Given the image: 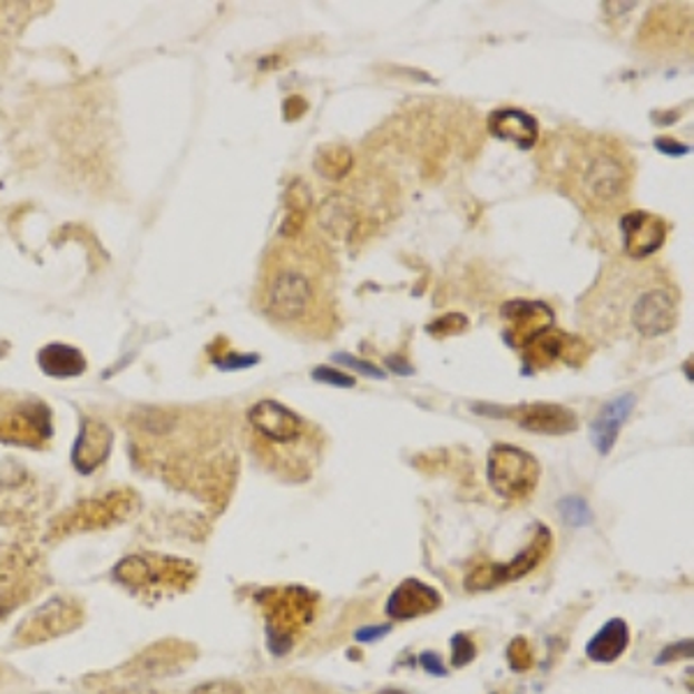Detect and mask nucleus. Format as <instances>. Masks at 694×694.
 <instances>
[{"label": "nucleus", "mask_w": 694, "mask_h": 694, "mask_svg": "<svg viewBox=\"0 0 694 694\" xmlns=\"http://www.w3.org/2000/svg\"><path fill=\"white\" fill-rule=\"evenodd\" d=\"M549 551H551V532L545 526H537L532 541L521 551V556H517L515 560H509V563H502V565L491 563V565L475 567L466 579V586L470 590H491V588L502 586L507 581L524 579L541 560L549 556Z\"/></svg>", "instance_id": "obj_6"}, {"label": "nucleus", "mask_w": 694, "mask_h": 694, "mask_svg": "<svg viewBox=\"0 0 694 694\" xmlns=\"http://www.w3.org/2000/svg\"><path fill=\"white\" fill-rule=\"evenodd\" d=\"M500 315L507 322V341L517 348L532 345L556 322L554 311L547 304H541V301H509V304L502 306Z\"/></svg>", "instance_id": "obj_8"}, {"label": "nucleus", "mask_w": 694, "mask_h": 694, "mask_svg": "<svg viewBox=\"0 0 694 694\" xmlns=\"http://www.w3.org/2000/svg\"><path fill=\"white\" fill-rule=\"evenodd\" d=\"M623 246L629 260H644L667 241V223L648 211H632L620 221Z\"/></svg>", "instance_id": "obj_9"}, {"label": "nucleus", "mask_w": 694, "mask_h": 694, "mask_svg": "<svg viewBox=\"0 0 694 694\" xmlns=\"http://www.w3.org/2000/svg\"><path fill=\"white\" fill-rule=\"evenodd\" d=\"M264 597V612L268 620V648L274 655H285L294 644V629L313 620L315 597L313 593L299 586L271 588Z\"/></svg>", "instance_id": "obj_4"}, {"label": "nucleus", "mask_w": 694, "mask_h": 694, "mask_svg": "<svg viewBox=\"0 0 694 694\" xmlns=\"http://www.w3.org/2000/svg\"><path fill=\"white\" fill-rule=\"evenodd\" d=\"M489 130L502 141L517 144L519 148H532L537 144L535 118L521 109H500L489 116Z\"/></svg>", "instance_id": "obj_14"}, {"label": "nucleus", "mask_w": 694, "mask_h": 694, "mask_svg": "<svg viewBox=\"0 0 694 694\" xmlns=\"http://www.w3.org/2000/svg\"><path fill=\"white\" fill-rule=\"evenodd\" d=\"M262 306L299 339L322 341L339 326L336 264L313 238L287 236L271 251L262 278Z\"/></svg>", "instance_id": "obj_2"}, {"label": "nucleus", "mask_w": 694, "mask_h": 694, "mask_svg": "<svg viewBox=\"0 0 694 694\" xmlns=\"http://www.w3.org/2000/svg\"><path fill=\"white\" fill-rule=\"evenodd\" d=\"M681 294L659 264L614 260L584 299V322L607 343H651L674 331Z\"/></svg>", "instance_id": "obj_1"}, {"label": "nucleus", "mask_w": 694, "mask_h": 694, "mask_svg": "<svg viewBox=\"0 0 694 694\" xmlns=\"http://www.w3.org/2000/svg\"><path fill=\"white\" fill-rule=\"evenodd\" d=\"M38 364L45 375L56 380H70L86 371L84 354L66 343H49L38 352Z\"/></svg>", "instance_id": "obj_16"}, {"label": "nucleus", "mask_w": 694, "mask_h": 694, "mask_svg": "<svg viewBox=\"0 0 694 694\" xmlns=\"http://www.w3.org/2000/svg\"><path fill=\"white\" fill-rule=\"evenodd\" d=\"M257 361H260V356H257V354H246V356L232 354V356H227V359L216 361V364H218V369H223V371H236V369H248V366H255Z\"/></svg>", "instance_id": "obj_23"}, {"label": "nucleus", "mask_w": 694, "mask_h": 694, "mask_svg": "<svg viewBox=\"0 0 694 694\" xmlns=\"http://www.w3.org/2000/svg\"><path fill=\"white\" fill-rule=\"evenodd\" d=\"M440 593L419 579H405L387 599V616L394 620H412L433 614L440 607Z\"/></svg>", "instance_id": "obj_10"}, {"label": "nucleus", "mask_w": 694, "mask_h": 694, "mask_svg": "<svg viewBox=\"0 0 694 694\" xmlns=\"http://www.w3.org/2000/svg\"><path fill=\"white\" fill-rule=\"evenodd\" d=\"M421 667H424L433 676H444V665L436 653H424L421 655Z\"/></svg>", "instance_id": "obj_27"}, {"label": "nucleus", "mask_w": 694, "mask_h": 694, "mask_svg": "<svg viewBox=\"0 0 694 694\" xmlns=\"http://www.w3.org/2000/svg\"><path fill=\"white\" fill-rule=\"evenodd\" d=\"M111 444H114V436L105 421L84 419L77 442L72 447L75 468L81 475H90L94 470H98L107 461Z\"/></svg>", "instance_id": "obj_11"}, {"label": "nucleus", "mask_w": 694, "mask_h": 694, "mask_svg": "<svg viewBox=\"0 0 694 694\" xmlns=\"http://www.w3.org/2000/svg\"><path fill=\"white\" fill-rule=\"evenodd\" d=\"M655 146H657L659 154H665V156H669V158H678V156L690 154V146L676 144L674 139H665V137H659V139L655 141Z\"/></svg>", "instance_id": "obj_25"}, {"label": "nucleus", "mask_w": 694, "mask_h": 694, "mask_svg": "<svg viewBox=\"0 0 694 694\" xmlns=\"http://www.w3.org/2000/svg\"><path fill=\"white\" fill-rule=\"evenodd\" d=\"M389 632V625H378V627H361L359 632H356V639L359 642H364V644H369V642H378V639H382L384 635Z\"/></svg>", "instance_id": "obj_26"}, {"label": "nucleus", "mask_w": 694, "mask_h": 694, "mask_svg": "<svg viewBox=\"0 0 694 694\" xmlns=\"http://www.w3.org/2000/svg\"><path fill=\"white\" fill-rule=\"evenodd\" d=\"M517 419L526 431L545 433V436H565V433L577 431L579 427V419L575 412L563 405H549V403L526 405Z\"/></svg>", "instance_id": "obj_13"}, {"label": "nucleus", "mask_w": 694, "mask_h": 694, "mask_svg": "<svg viewBox=\"0 0 694 694\" xmlns=\"http://www.w3.org/2000/svg\"><path fill=\"white\" fill-rule=\"evenodd\" d=\"M635 403H637L635 394H623V397L609 401L595 417L593 427H590V433H593L590 438H593V444L597 447L602 457H607L609 451L614 449L623 424L627 421L629 412L635 410Z\"/></svg>", "instance_id": "obj_12"}, {"label": "nucleus", "mask_w": 694, "mask_h": 694, "mask_svg": "<svg viewBox=\"0 0 694 694\" xmlns=\"http://www.w3.org/2000/svg\"><path fill=\"white\" fill-rule=\"evenodd\" d=\"M313 378H315L317 382L336 384V387H354V378L343 375V373H339V371H331V369H326V366L315 369V371H313Z\"/></svg>", "instance_id": "obj_22"}, {"label": "nucleus", "mask_w": 694, "mask_h": 694, "mask_svg": "<svg viewBox=\"0 0 694 694\" xmlns=\"http://www.w3.org/2000/svg\"><path fill=\"white\" fill-rule=\"evenodd\" d=\"M190 694H244V690H241L232 681H214V683H206V685L195 687Z\"/></svg>", "instance_id": "obj_21"}, {"label": "nucleus", "mask_w": 694, "mask_h": 694, "mask_svg": "<svg viewBox=\"0 0 694 694\" xmlns=\"http://www.w3.org/2000/svg\"><path fill=\"white\" fill-rule=\"evenodd\" d=\"M487 477L491 489L505 500L528 498L539 481V463L515 444H496L489 451Z\"/></svg>", "instance_id": "obj_5"}, {"label": "nucleus", "mask_w": 694, "mask_h": 694, "mask_svg": "<svg viewBox=\"0 0 694 694\" xmlns=\"http://www.w3.org/2000/svg\"><path fill=\"white\" fill-rule=\"evenodd\" d=\"M109 694H156L154 690H148L144 685H126V687H116Z\"/></svg>", "instance_id": "obj_28"}, {"label": "nucleus", "mask_w": 694, "mask_h": 694, "mask_svg": "<svg viewBox=\"0 0 694 694\" xmlns=\"http://www.w3.org/2000/svg\"><path fill=\"white\" fill-rule=\"evenodd\" d=\"M507 657H509V665H511V669H515V672H526V669L532 667V648H530V644L524 637L511 642V646L507 651Z\"/></svg>", "instance_id": "obj_18"}, {"label": "nucleus", "mask_w": 694, "mask_h": 694, "mask_svg": "<svg viewBox=\"0 0 694 694\" xmlns=\"http://www.w3.org/2000/svg\"><path fill=\"white\" fill-rule=\"evenodd\" d=\"M475 655H477V646L472 644L470 637L457 635L454 639H451V662H454V667L470 665Z\"/></svg>", "instance_id": "obj_19"}, {"label": "nucleus", "mask_w": 694, "mask_h": 694, "mask_svg": "<svg viewBox=\"0 0 694 694\" xmlns=\"http://www.w3.org/2000/svg\"><path fill=\"white\" fill-rule=\"evenodd\" d=\"M629 646V627L623 618H614L599 627L597 635L588 642L586 655L599 665L616 662Z\"/></svg>", "instance_id": "obj_15"}, {"label": "nucleus", "mask_w": 694, "mask_h": 694, "mask_svg": "<svg viewBox=\"0 0 694 694\" xmlns=\"http://www.w3.org/2000/svg\"><path fill=\"white\" fill-rule=\"evenodd\" d=\"M248 421L255 433L271 444H299L313 436L311 424L304 417L274 399L255 403L248 412Z\"/></svg>", "instance_id": "obj_7"}, {"label": "nucleus", "mask_w": 694, "mask_h": 694, "mask_svg": "<svg viewBox=\"0 0 694 694\" xmlns=\"http://www.w3.org/2000/svg\"><path fill=\"white\" fill-rule=\"evenodd\" d=\"M560 515H563V519L569 524V526H586V524H590L593 521V515H590V509H588V505H586V500H581V498H565V500H560Z\"/></svg>", "instance_id": "obj_17"}, {"label": "nucleus", "mask_w": 694, "mask_h": 694, "mask_svg": "<svg viewBox=\"0 0 694 694\" xmlns=\"http://www.w3.org/2000/svg\"><path fill=\"white\" fill-rule=\"evenodd\" d=\"M539 169L588 216L618 214L635 180L632 154L618 139L584 130L551 133L541 146Z\"/></svg>", "instance_id": "obj_3"}, {"label": "nucleus", "mask_w": 694, "mask_h": 694, "mask_svg": "<svg viewBox=\"0 0 694 694\" xmlns=\"http://www.w3.org/2000/svg\"><path fill=\"white\" fill-rule=\"evenodd\" d=\"M336 361H341V364H345V366H350V369H354V371H359V373H364V375H373V378H384V373L380 371V369H375L371 361H361V359H356V356H352V354H339L336 356Z\"/></svg>", "instance_id": "obj_20"}, {"label": "nucleus", "mask_w": 694, "mask_h": 694, "mask_svg": "<svg viewBox=\"0 0 694 694\" xmlns=\"http://www.w3.org/2000/svg\"><path fill=\"white\" fill-rule=\"evenodd\" d=\"M681 657H692V642H678L674 646H669L667 651H662V655L657 657V665H665V662L672 659H681Z\"/></svg>", "instance_id": "obj_24"}]
</instances>
